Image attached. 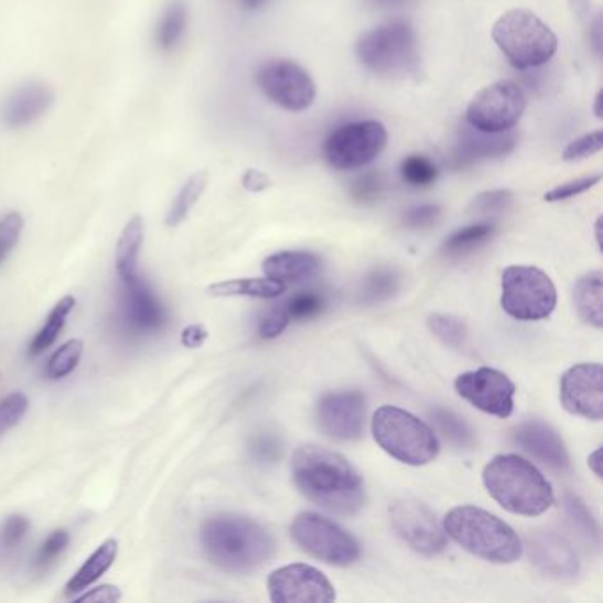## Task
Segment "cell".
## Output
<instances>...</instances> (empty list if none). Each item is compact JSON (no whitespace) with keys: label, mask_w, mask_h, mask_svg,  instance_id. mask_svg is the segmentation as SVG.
Masks as SVG:
<instances>
[{"label":"cell","mask_w":603,"mask_h":603,"mask_svg":"<svg viewBox=\"0 0 603 603\" xmlns=\"http://www.w3.org/2000/svg\"><path fill=\"white\" fill-rule=\"evenodd\" d=\"M292 478L306 499L330 514L354 517L365 506V485L358 471L326 448H298L292 456Z\"/></svg>","instance_id":"1"},{"label":"cell","mask_w":603,"mask_h":603,"mask_svg":"<svg viewBox=\"0 0 603 603\" xmlns=\"http://www.w3.org/2000/svg\"><path fill=\"white\" fill-rule=\"evenodd\" d=\"M204 554L219 570L251 573L277 554V540L257 520L237 514H218L201 529Z\"/></svg>","instance_id":"2"},{"label":"cell","mask_w":603,"mask_h":603,"mask_svg":"<svg viewBox=\"0 0 603 603\" xmlns=\"http://www.w3.org/2000/svg\"><path fill=\"white\" fill-rule=\"evenodd\" d=\"M483 483L509 514L538 517L554 505V491L546 476L514 453L494 456L483 470Z\"/></svg>","instance_id":"3"},{"label":"cell","mask_w":603,"mask_h":603,"mask_svg":"<svg viewBox=\"0 0 603 603\" xmlns=\"http://www.w3.org/2000/svg\"><path fill=\"white\" fill-rule=\"evenodd\" d=\"M444 532L476 558L509 564L523 556V541L505 520L478 506H456L444 517Z\"/></svg>","instance_id":"4"},{"label":"cell","mask_w":603,"mask_h":603,"mask_svg":"<svg viewBox=\"0 0 603 603\" xmlns=\"http://www.w3.org/2000/svg\"><path fill=\"white\" fill-rule=\"evenodd\" d=\"M492 40L515 69L546 66L558 52V36L537 13L509 10L492 28Z\"/></svg>","instance_id":"5"},{"label":"cell","mask_w":603,"mask_h":603,"mask_svg":"<svg viewBox=\"0 0 603 603\" xmlns=\"http://www.w3.org/2000/svg\"><path fill=\"white\" fill-rule=\"evenodd\" d=\"M372 434L388 455L407 465L429 464L441 450L434 430L400 407H379L372 418Z\"/></svg>","instance_id":"6"},{"label":"cell","mask_w":603,"mask_h":603,"mask_svg":"<svg viewBox=\"0 0 603 603\" xmlns=\"http://www.w3.org/2000/svg\"><path fill=\"white\" fill-rule=\"evenodd\" d=\"M356 55L368 72L377 75H412L420 66L414 29L402 20L383 23L365 32L356 43Z\"/></svg>","instance_id":"7"},{"label":"cell","mask_w":603,"mask_h":603,"mask_svg":"<svg viewBox=\"0 0 603 603\" xmlns=\"http://www.w3.org/2000/svg\"><path fill=\"white\" fill-rule=\"evenodd\" d=\"M558 303L549 274L532 266H509L500 278V306L515 321L535 322L550 317Z\"/></svg>","instance_id":"8"},{"label":"cell","mask_w":603,"mask_h":603,"mask_svg":"<svg viewBox=\"0 0 603 603\" xmlns=\"http://www.w3.org/2000/svg\"><path fill=\"white\" fill-rule=\"evenodd\" d=\"M291 537L303 552L333 567H351L362 556V547L353 535L313 512L295 517Z\"/></svg>","instance_id":"9"},{"label":"cell","mask_w":603,"mask_h":603,"mask_svg":"<svg viewBox=\"0 0 603 603\" xmlns=\"http://www.w3.org/2000/svg\"><path fill=\"white\" fill-rule=\"evenodd\" d=\"M388 131L379 121L338 126L324 142V158L333 169L358 170L370 165L385 151Z\"/></svg>","instance_id":"10"},{"label":"cell","mask_w":603,"mask_h":603,"mask_svg":"<svg viewBox=\"0 0 603 603\" xmlns=\"http://www.w3.org/2000/svg\"><path fill=\"white\" fill-rule=\"evenodd\" d=\"M526 107L528 98L523 87L514 80H499L471 99L465 122L491 133L514 130Z\"/></svg>","instance_id":"11"},{"label":"cell","mask_w":603,"mask_h":603,"mask_svg":"<svg viewBox=\"0 0 603 603\" xmlns=\"http://www.w3.org/2000/svg\"><path fill=\"white\" fill-rule=\"evenodd\" d=\"M260 90L278 107L289 112H303L315 101V82L300 64L289 58H271L257 69Z\"/></svg>","instance_id":"12"},{"label":"cell","mask_w":603,"mask_h":603,"mask_svg":"<svg viewBox=\"0 0 603 603\" xmlns=\"http://www.w3.org/2000/svg\"><path fill=\"white\" fill-rule=\"evenodd\" d=\"M389 520L398 537L421 556L441 554L446 549V532L435 514L421 500L400 499L389 506Z\"/></svg>","instance_id":"13"},{"label":"cell","mask_w":603,"mask_h":603,"mask_svg":"<svg viewBox=\"0 0 603 603\" xmlns=\"http://www.w3.org/2000/svg\"><path fill=\"white\" fill-rule=\"evenodd\" d=\"M269 596L274 603L335 602V588L321 570L295 563L278 568L268 579Z\"/></svg>","instance_id":"14"},{"label":"cell","mask_w":603,"mask_h":603,"mask_svg":"<svg viewBox=\"0 0 603 603\" xmlns=\"http://www.w3.org/2000/svg\"><path fill=\"white\" fill-rule=\"evenodd\" d=\"M456 394L476 407L497 418H508L514 412L515 385L503 372L482 367L465 372L455 380Z\"/></svg>","instance_id":"15"},{"label":"cell","mask_w":603,"mask_h":603,"mask_svg":"<svg viewBox=\"0 0 603 603\" xmlns=\"http://www.w3.org/2000/svg\"><path fill=\"white\" fill-rule=\"evenodd\" d=\"M603 370L600 363H581L561 377V403L570 414L588 420L603 418Z\"/></svg>","instance_id":"16"},{"label":"cell","mask_w":603,"mask_h":603,"mask_svg":"<svg viewBox=\"0 0 603 603\" xmlns=\"http://www.w3.org/2000/svg\"><path fill=\"white\" fill-rule=\"evenodd\" d=\"M322 432L338 441H356L365 427V397L359 391H333L317 406Z\"/></svg>","instance_id":"17"},{"label":"cell","mask_w":603,"mask_h":603,"mask_svg":"<svg viewBox=\"0 0 603 603\" xmlns=\"http://www.w3.org/2000/svg\"><path fill=\"white\" fill-rule=\"evenodd\" d=\"M526 549L532 567L550 579L573 581L581 572L575 550L563 537H559L558 532L546 529L529 531L526 537Z\"/></svg>","instance_id":"18"},{"label":"cell","mask_w":603,"mask_h":603,"mask_svg":"<svg viewBox=\"0 0 603 603\" xmlns=\"http://www.w3.org/2000/svg\"><path fill=\"white\" fill-rule=\"evenodd\" d=\"M55 93L40 80L25 82L14 87L0 104V122L10 130H22L40 121L54 107Z\"/></svg>","instance_id":"19"},{"label":"cell","mask_w":603,"mask_h":603,"mask_svg":"<svg viewBox=\"0 0 603 603\" xmlns=\"http://www.w3.org/2000/svg\"><path fill=\"white\" fill-rule=\"evenodd\" d=\"M515 146H517V133L514 130L491 133L465 122L456 134L450 163L455 170L467 169L482 160L506 157L514 151Z\"/></svg>","instance_id":"20"},{"label":"cell","mask_w":603,"mask_h":603,"mask_svg":"<svg viewBox=\"0 0 603 603\" xmlns=\"http://www.w3.org/2000/svg\"><path fill=\"white\" fill-rule=\"evenodd\" d=\"M514 438L515 443L519 444L524 452L535 456L550 471L563 474L570 470V459L563 439L559 438L550 424L540 420L524 421L519 429L515 430Z\"/></svg>","instance_id":"21"},{"label":"cell","mask_w":603,"mask_h":603,"mask_svg":"<svg viewBox=\"0 0 603 603\" xmlns=\"http://www.w3.org/2000/svg\"><path fill=\"white\" fill-rule=\"evenodd\" d=\"M122 312L126 322L137 331L160 330L165 322V310L139 274L122 282Z\"/></svg>","instance_id":"22"},{"label":"cell","mask_w":603,"mask_h":603,"mask_svg":"<svg viewBox=\"0 0 603 603\" xmlns=\"http://www.w3.org/2000/svg\"><path fill=\"white\" fill-rule=\"evenodd\" d=\"M266 277L277 282L300 283L312 280L321 273L322 260L312 251H278L269 255L262 265Z\"/></svg>","instance_id":"23"},{"label":"cell","mask_w":603,"mask_h":603,"mask_svg":"<svg viewBox=\"0 0 603 603\" xmlns=\"http://www.w3.org/2000/svg\"><path fill=\"white\" fill-rule=\"evenodd\" d=\"M119 552V543L114 538L105 540L98 549L90 554V558L82 564L80 570L69 579L66 584L67 596H75L76 593L89 590V585L95 584L98 579L112 568Z\"/></svg>","instance_id":"24"},{"label":"cell","mask_w":603,"mask_h":603,"mask_svg":"<svg viewBox=\"0 0 603 603\" xmlns=\"http://www.w3.org/2000/svg\"><path fill=\"white\" fill-rule=\"evenodd\" d=\"M143 237H146V225L140 215L126 224L122 228L121 236L116 246V269L117 274L122 282L137 277V268H139V255L142 250Z\"/></svg>","instance_id":"25"},{"label":"cell","mask_w":603,"mask_h":603,"mask_svg":"<svg viewBox=\"0 0 603 603\" xmlns=\"http://www.w3.org/2000/svg\"><path fill=\"white\" fill-rule=\"evenodd\" d=\"M602 292V271H591V273L579 278V282L575 283V291H573L577 312L581 315L582 321L588 322L596 330L603 326Z\"/></svg>","instance_id":"26"},{"label":"cell","mask_w":603,"mask_h":603,"mask_svg":"<svg viewBox=\"0 0 603 603\" xmlns=\"http://www.w3.org/2000/svg\"><path fill=\"white\" fill-rule=\"evenodd\" d=\"M189 4L184 0H172L166 6L154 31V43L161 52H170L180 45L189 31Z\"/></svg>","instance_id":"27"},{"label":"cell","mask_w":603,"mask_h":603,"mask_svg":"<svg viewBox=\"0 0 603 603\" xmlns=\"http://www.w3.org/2000/svg\"><path fill=\"white\" fill-rule=\"evenodd\" d=\"M211 295L218 298H234V295H245V298H260V300H271L286 292V286L271 280V278H241V280H228V282L215 283L207 289Z\"/></svg>","instance_id":"28"},{"label":"cell","mask_w":603,"mask_h":603,"mask_svg":"<svg viewBox=\"0 0 603 603\" xmlns=\"http://www.w3.org/2000/svg\"><path fill=\"white\" fill-rule=\"evenodd\" d=\"M429 416L430 421L434 423L435 430H438V434L443 435L444 441L452 444L456 450H471L476 443L471 424L461 416L450 411V409L434 407Z\"/></svg>","instance_id":"29"},{"label":"cell","mask_w":603,"mask_h":603,"mask_svg":"<svg viewBox=\"0 0 603 603\" xmlns=\"http://www.w3.org/2000/svg\"><path fill=\"white\" fill-rule=\"evenodd\" d=\"M209 175L204 170L190 175L186 183L181 186L180 193L175 195L172 206L165 216L166 227H180L184 219L189 218L193 207L201 201L202 195L206 192Z\"/></svg>","instance_id":"30"},{"label":"cell","mask_w":603,"mask_h":603,"mask_svg":"<svg viewBox=\"0 0 603 603\" xmlns=\"http://www.w3.org/2000/svg\"><path fill=\"white\" fill-rule=\"evenodd\" d=\"M496 233V227L492 224H474L467 227L459 228L452 236L444 241L443 254L450 259H461L465 255L482 248L485 243L491 241L492 236Z\"/></svg>","instance_id":"31"},{"label":"cell","mask_w":603,"mask_h":603,"mask_svg":"<svg viewBox=\"0 0 603 603\" xmlns=\"http://www.w3.org/2000/svg\"><path fill=\"white\" fill-rule=\"evenodd\" d=\"M76 300L73 295H64L63 300L55 304L52 312L46 317L45 326L37 331L36 336L32 338L31 345H29V354L31 356H40L41 353H45L50 345L54 344L57 336L61 335V331L66 326L67 317L69 313L75 309Z\"/></svg>","instance_id":"32"},{"label":"cell","mask_w":603,"mask_h":603,"mask_svg":"<svg viewBox=\"0 0 603 603\" xmlns=\"http://www.w3.org/2000/svg\"><path fill=\"white\" fill-rule=\"evenodd\" d=\"M400 274L394 268H377L363 280L359 301L365 304H380L391 300L400 289Z\"/></svg>","instance_id":"33"},{"label":"cell","mask_w":603,"mask_h":603,"mask_svg":"<svg viewBox=\"0 0 603 603\" xmlns=\"http://www.w3.org/2000/svg\"><path fill=\"white\" fill-rule=\"evenodd\" d=\"M280 306L291 322L310 321V319L319 317L321 313L326 312L330 306V298L324 291L310 289V291L295 292Z\"/></svg>","instance_id":"34"},{"label":"cell","mask_w":603,"mask_h":603,"mask_svg":"<svg viewBox=\"0 0 603 603\" xmlns=\"http://www.w3.org/2000/svg\"><path fill=\"white\" fill-rule=\"evenodd\" d=\"M82 354H84V342L78 338L67 340L49 359L46 376L54 380L69 376L78 367Z\"/></svg>","instance_id":"35"},{"label":"cell","mask_w":603,"mask_h":603,"mask_svg":"<svg viewBox=\"0 0 603 603\" xmlns=\"http://www.w3.org/2000/svg\"><path fill=\"white\" fill-rule=\"evenodd\" d=\"M400 175L412 189H427L438 181L439 169L429 158L411 154L400 163Z\"/></svg>","instance_id":"36"},{"label":"cell","mask_w":603,"mask_h":603,"mask_svg":"<svg viewBox=\"0 0 603 603\" xmlns=\"http://www.w3.org/2000/svg\"><path fill=\"white\" fill-rule=\"evenodd\" d=\"M429 327L439 340H443L444 344L455 349L464 347L467 340V327L461 319L455 315H446V313H434L429 317Z\"/></svg>","instance_id":"37"},{"label":"cell","mask_w":603,"mask_h":603,"mask_svg":"<svg viewBox=\"0 0 603 603\" xmlns=\"http://www.w3.org/2000/svg\"><path fill=\"white\" fill-rule=\"evenodd\" d=\"M564 506H567L568 520L572 523V528L579 532V537L584 538L590 543H594V546H599V526L594 523L584 503L581 499H577L575 496L568 494L567 499H564Z\"/></svg>","instance_id":"38"},{"label":"cell","mask_w":603,"mask_h":603,"mask_svg":"<svg viewBox=\"0 0 603 603\" xmlns=\"http://www.w3.org/2000/svg\"><path fill=\"white\" fill-rule=\"evenodd\" d=\"M385 177L380 172L370 170L365 174L358 175L351 184V197L359 204H372L379 201L385 193Z\"/></svg>","instance_id":"39"},{"label":"cell","mask_w":603,"mask_h":603,"mask_svg":"<svg viewBox=\"0 0 603 603\" xmlns=\"http://www.w3.org/2000/svg\"><path fill=\"white\" fill-rule=\"evenodd\" d=\"M67 546H69V532L66 529H57L52 532L43 541V546L40 547L36 559H34V568L37 572H46L57 561L58 556L63 554Z\"/></svg>","instance_id":"40"},{"label":"cell","mask_w":603,"mask_h":603,"mask_svg":"<svg viewBox=\"0 0 603 603\" xmlns=\"http://www.w3.org/2000/svg\"><path fill=\"white\" fill-rule=\"evenodd\" d=\"M31 523L23 515H11L0 528V554H10L25 540Z\"/></svg>","instance_id":"41"},{"label":"cell","mask_w":603,"mask_h":603,"mask_svg":"<svg viewBox=\"0 0 603 603\" xmlns=\"http://www.w3.org/2000/svg\"><path fill=\"white\" fill-rule=\"evenodd\" d=\"M512 202L514 193L508 190H492L476 195L471 202L470 211L476 215H499L512 206Z\"/></svg>","instance_id":"42"},{"label":"cell","mask_w":603,"mask_h":603,"mask_svg":"<svg viewBox=\"0 0 603 603\" xmlns=\"http://www.w3.org/2000/svg\"><path fill=\"white\" fill-rule=\"evenodd\" d=\"M23 216L17 211H11L4 218L0 219V265L8 259V255L19 245L20 236L23 233Z\"/></svg>","instance_id":"43"},{"label":"cell","mask_w":603,"mask_h":603,"mask_svg":"<svg viewBox=\"0 0 603 603\" xmlns=\"http://www.w3.org/2000/svg\"><path fill=\"white\" fill-rule=\"evenodd\" d=\"M603 149V131L594 130L582 134L579 139L568 143L563 151L564 161H579L599 154Z\"/></svg>","instance_id":"44"},{"label":"cell","mask_w":603,"mask_h":603,"mask_svg":"<svg viewBox=\"0 0 603 603\" xmlns=\"http://www.w3.org/2000/svg\"><path fill=\"white\" fill-rule=\"evenodd\" d=\"M29 409V398L20 391L8 395L0 402V435L13 429L14 424H19L25 412Z\"/></svg>","instance_id":"45"},{"label":"cell","mask_w":603,"mask_h":603,"mask_svg":"<svg viewBox=\"0 0 603 603\" xmlns=\"http://www.w3.org/2000/svg\"><path fill=\"white\" fill-rule=\"evenodd\" d=\"M602 181V174H590L577 177V180L567 181V183L558 184L556 189L546 193L547 202H561L568 201V198L577 197L581 193L590 192L593 186Z\"/></svg>","instance_id":"46"},{"label":"cell","mask_w":603,"mask_h":603,"mask_svg":"<svg viewBox=\"0 0 603 603\" xmlns=\"http://www.w3.org/2000/svg\"><path fill=\"white\" fill-rule=\"evenodd\" d=\"M250 453L259 464H273L282 456V443L274 435L260 434L251 439Z\"/></svg>","instance_id":"47"},{"label":"cell","mask_w":603,"mask_h":603,"mask_svg":"<svg viewBox=\"0 0 603 603\" xmlns=\"http://www.w3.org/2000/svg\"><path fill=\"white\" fill-rule=\"evenodd\" d=\"M443 216V209L438 204H421V206L411 207L403 215V225L409 228H430L438 224Z\"/></svg>","instance_id":"48"},{"label":"cell","mask_w":603,"mask_h":603,"mask_svg":"<svg viewBox=\"0 0 603 603\" xmlns=\"http://www.w3.org/2000/svg\"><path fill=\"white\" fill-rule=\"evenodd\" d=\"M289 324H291V321L287 317L282 306H277V309L269 310L265 317L260 319L257 333L262 340H273L282 335Z\"/></svg>","instance_id":"49"},{"label":"cell","mask_w":603,"mask_h":603,"mask_svg":"<svg viewBox=\"0 0 603 603\" xmlns=\"http://www.w3.org/2000/svg\"><path fill=\"white\" fill-rule=\"evenodd\" d=\"M122 593L117 585H99L96 590H90L89 593L76 596L75 602L78 603H116L121 602Z\"/></svg>","instance_id":"50"},{"label":"cell","mask_w":603,"mask_h":603,"mask_svg":"<svg viewBox=\"0 0 603 603\" xmlns=\"http://www.w3.org/2000/svg\"><path fill=\"white\" fill-rule=\"evenodd\" d=\"M207 336H209V333H207L206 327L201 326V324H192V326L184 327L181 331V344L189 347V349H198L204 345Z\"/></svg>","instance_id":"51"},{"label":"cell","mask_w":603,"mask_h":603,"mask_svg":"<svg viewBox=\"0 0 603 603\" xmlns=\"http://www.w3.org/2000/svg\"><path fill=\"white\" fill-rule=\"evenodd\" d=\"M243 186L251 193L266 192L271 186V180H269V175L266 172L250 169L246 170L245 175H243Z\"/></svg>","instance_id":"52"},{"label":"cell","mask_w":603,"mask_h":603,"mask_svg":"<svg viewBox=\"0 0 603 603\" xmlns=\"http://www.w3.org/2000/svg\"><path fill=\"white\" fill-rule=\"evenodd\" d=\"M568 6H570L573 17L584 22V20L590 19L593 0H568Z\"/></svg>","instance_id":"53"},{"label":"cell","mask_w":603,"mask_h":603,"mask_svg":"<svg viewBox=\"0 0 603 603\" xmlns=\"http://www.w3.org/2000/svg\"><path fill=\"white\" fill-rule=\"evenodd\" d=\"M590 41L591 45H593L594 54L602 55V19L600 17L591 23Z\"/></svg>","instance_id":"54"},{"label":"cell","mask_w":603,"mask_h":603,"mask_svg":"<svg viewBox=\"0 0 603 603\" xmlns=\"http://www.w3.org/2000/svg\"><path fill=\"white\" fill-rule=\"evenodd\" d=\"M588 464H590L593 473L600 478V476H602V473H600V450H594V452L591 453L590 459H588Z\"/></svg>","instance_id":"55"},{"label":"cell","mask_w":603,"mask_h":603,"mask_svg":"<svg viewBox=\"0 0 603 603\" xmlns=\"http://www.w3.org/2000/svg\"><path fill=\"white\" fill-rule=\"evenodd\" d=\"M370 2L377 8H397V6L406 4L409 0H370Z\"/></svg>","instance_id":"56"},{"label":"cell","mask_w":603,"mask_h":603,"mask_svg":"<svg viewBox=\"0 0 603 603\" xmlns=\"http://www.w3.org/2000/svg\"><path fill=\"white\" fill-rule=\"evenodd\" d=\"M603 99V93L602 90H599V93H596V96H594V104H593V112H594V117H596V119H602L603 117V112H602V101Z\"/></svg>","instance_id":"57"},{"label":"cell","mask_w":603,"mask_h":603,"mask_svg":"<svg viewBox=\"0 0 603 603\" xmlns=\"http://www.w3.org/2000/svg\"><path fill=\"white\" fill-rule=\"evenodd\" d=\"M268 0H241L243 8L248 11H257L266 4Z\"/></svg>","instance_id":"58"},{"label":"cell","mask_w":603,"mask_h":603,"mask_svg":"<svg viewBox=\"0 0 603 603\" xmlns=\"http://www.w3.org/2000/svg\"><path fill=\"white\" fill-rule=\"evenodd\" d=\"M596 243H599V248H602V218L596 219Z\"/></svg>","instance_id":"59"}]
</instances>
